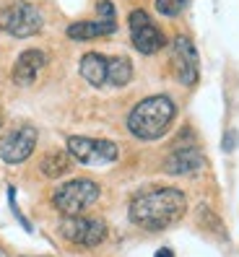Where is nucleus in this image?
<instances>
[{"label": "nucleus", "instance_id": "obj_1", "mask_svg": "<svg viewBox=\"0 0 239 257\" xmlns=\"http://www.w3.org/2000/svg\"><path fill=\"white\" fill-rule=\"evenodd\" d=\"M185 210H187V198L182 190L154 187L133 198L130 221L146 231H164L182 218Z\"/></svg>", "mask_w": 239, "mask_h": 257}, {"label": "nucleus", "instance_id": "obj_2", "mask_svg": "<svg viewBox=\"0 0 239 257\" xmlns=\"http://www.w3.org/2000/svg\"><path fill=\"white\" fill-rule=\"evenodd\" d=\"M177 117V107L169 96H148L138 101L128 114V130L136 135L138 141H159L161 135H167Z\"/></svg>", "mask_w": 239, "mask_h": 257}, {"label": "nucleus", "instance_id": "obj_3", "mask_svg": "<svg viewBox=\"0 0 239 257\" xmlns=\"http://www.w3.org/2000/svg\"><path fill=\"white\" fill-rule=\"evenodd\" d=\"M96 200H99V185L86 177L60 185L52 195V205L63 216H83V210H88Z\"/></svg>", "mask_w": 239, "mask_h": 257}, {"label": "nucleus", "instance_id": "obj_4", "mask_svg": "<svg viewBox=\"0 0 239 257\" xmlns=\"http://www.w3.org/2000/svg\"><path fill=\"white\" fill-rule=\"evenodd\" d=\"M44 19H42V11L29 3V0H16V3L6 6L0 11V32H6L16 39H29L42 32Z\"/></svg>", "mask_w": 239, "mask_h": 257}, {"label": "nucleus", "instance_id": "obj_5", "mask_svg": "<svg viewBox=\"0 0 239 257\" xmlns=\"http://www.w3.org/2000/svg\"><path fill=\"white\" fill-rule=\"evenodd\" d=\"M68 154L78 164L86 166H101L112 164L120 156V148L114 141L107 138H83V135H70L68 138Z\"/></svg>", "mask_w": 239, "mask_h": 257}, {"label": "nucleus", "instance_id": "obj_6", "mask_svg": "<svg viewBox=\"0 0 239 257\" xmlns=\"http://www.w3.org/2000/svg\"><path fill=\"white\" fill-rule=\"evenodd\" d=\"M128 26H130V42L141 55H154L159 52L164 44H167V37L164 32L154 24V19L148 16L143 8H136L128 16Z\"/></svg>", "mask_w": 239, "mask_h": 257}, {"label": "nucleus", "instance_id": "obj_7", "mask_svg": "<svg viewBox=\"0 0 239 257\" xmlns=\"http://www.w3.org/2000/svg\"><path fill=\"white\" fill-rule=\"evenodd\" d=\"M60 234H63L70 244L78 247H99L104 239H107V223L99 218H83V216H65L63 226H60Z\"/></svg>", "mask_w": 239, "mask_h": 257}, {"label": "nucleus", "instance_id": "obj_8", "mask_svg": "<svg viewBox=\"0 0 239 257\" xmlns=\"http://www.w3.org/2000/svg\"><path fill=\"white\" fill-rule=\"evenodd\" d=\"M172 70L177 75V81L182 86H195L198 83V50L187 34H177L172 42Z\"/></svg>", "mask_w": 239, "mask_h": 257}, {"label": "nucleus", "instance_id": "obj_9", "mask_svg": "<svg viewBox=\"0 0 239 257\" xmlns=\"http://www.w3.org/2000/svg\"><path fill=\"white\" fill-rule=\"evenodd\" d=\"M34 148H37V127L21 125L3 138V143H0V159L6 164H21L34 154Z\"/></svg>", "mask_w": 239, "mask_h": 257}, {"label": "nucleus", "instance_id": "obj_10", "mask_svg": "<svg viewBox=\"0 0 239 257\" xmlns=\"http://www.w3.org/2000/svg\"><path fill=\"white\" fill-rule=\"evenodd\" d=\"M44 63H47V55H44L42 50H26V52H21L19 60H16V65H13V73H11L13 83H16V86H32L39 78Z\"/></svg>", "mask_w": 239, "mask_h": 257}, {"label": "nucleus", "instance_id": "obj_11", "mask_svg": "<svg viewBox=\"0 0 239 257\" xmlns=\"http://www.w3.org/2000/svg\"><path fill=\"white\" fill-rule=\"evenodd\" d=\"M117 32V19H96V21H76L68 26V37L73 42H88V39H101Z\"/></svg>", "mask_w": 239, "mask_h": 257}, {"label": "nucleus", "instance_id": "obj_12", "mask_svg": "<svg viewBox=\"0 0 239 257\" xmlns=\"http://www.w3.org/2000/svg\"><path fill=\"white\" fill-rule=\"evenodd\" d=\"M203 154L198 148H177L172 151V154L167 156V161H164V172L167 174H192V172H198L200 166H203Z\"/></svg>", "mask_w": 239, "mask_h": 257}, {"label": "nucleus", "instance_id": "obj_13", "mask_svg": "<svg viewBox=\"0 0 239 257\" xmlns=\"http://www.w3.org/2000/svg\"><path fill=\"white\" fill-rule=\"evenodd\" d=\"M78 73H81V78H83L88 86L104 88V86H107V57L99 55V52L83 55L81 63H78Z\"/></svg>", "mask_w": 239, "mask_h": 257}, {"label": "nucleus", "instance_id": "obj_14", "mask_svg": "<svg viewBox=\"0 0 239 257\" xmlns=\"http://www.w3.org/2000/svg\"><path fill=\"white\" fill-rule=\"evenodd\" d=\"M133 78V63L123 55H114V57H107V86H114V88H123L128 86Z\"/></svg>", "mask_w": 239, "mask_h": 257}, {"label": "nucleus", "instance_id": "obj_15", "mask_svg": "<svg viewBox=\"0 0 239 257\" xmlns=\"http://www.w3.org/2000/svg\"><path fill=\"white\" fill-rule=\"evenodd\" d=\"M70 154L65 151H50V154H44L42 159V174L50 177V179H60L63 174H68L70 169Z\"/></svg>", "mask_w": 239, "mask_h": 257}, {"label": "nucleus", "instance_id": "obj_16", "mask_svg": "<svg viewBox=\"0 0 239 257\" xmlns=\"http://www.w3.org/2000/svg\"><path fill=\"white\" fill-rule=\"evenodd\" d=\"M185 8H187V0H156V11L161 13V16H167V19L179 16Z\"/></svg>", "mask_w": 239, "mask_h": 257}, {"label": "nucleus", "instance_id": "obj_17", "mask_svg": "<svg viewBox=\"0 0 239 257\" xmlns=\"http://www.w3.org/2000/svg\"><path fill=\"white\" fill-rule=\"evenodd\" d=\"M96 16H99V19H117V16H114L112 0H99V3H96Z\"/></svg>", "mask_w": 239, "mask_h": 257}, {"label": "nucleus", "instance_id": "obj_18", "mask_svg": "<svg viewBox=\"0 0 239 257\" xmlns=\"http://www.w3.org/2000/svg\"><path fill=\"white\" fill-rule=\"evenodd\" d=\"M236 141H239V133L229 130V133H226V138H223V151H231V148L236 146Z\"/></svg>", "mask_w": 239, "mask_h": 257}, {"label": "nucleus", "instance_id": "obj_19", "mask_svg": "<svg viewBox=\"0 0 239 257\" xmlns=\"http://www.w3.org/2000/svg\"><path fill=\"white\" fill-rule=\"evenodd\" d=\"M156 257H174V254H172V249L164 247V249H159V252H156Z\"/></svg>", "mask_w": 239, "mask_h": 257}, {"label": "nucleus", "instance_id": "obj_20", "mask_svg": "<svg viewBox=\"0 0 239 257\" xmlns=\"http://www.w3.org/2000/svg\"><path fill=\"white\" fill-rule=\"evenodd\" d=\"M0 125H3V117H0Z\"/></svg>", "mask_w": 239, "mask_h": 257}]
</instances>
